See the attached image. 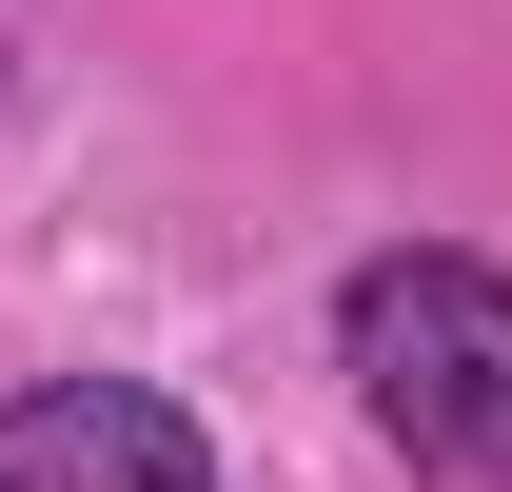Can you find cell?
I'll list each match as a JSON object with an SVG mask.
<instances>
[{"label": "cell", "mask_w": 512, "mask_h": 492, "mask_svg": "<svg viewBox=\"0 0 512 492\" xmlns=\"http://www.w3.org/2000/svg\"><path fill=\"white\" fill-rule=\"evenodd\" d=\"M0 492H217V453L158 374H40L0 394Z\"/></svg>", "instance_id": "2"}, {"label": "cell", "mask_w": 512, "mask_h": 492, "mask_svg": "<svg viewBox=\"0 0 512 492\" xmlns=\"http://www.w3.org/2000/svg\"><path fill=\"white\" fill-rule=\"evenodd\" d=\"M335 374L414 492H512V276L453 237H394L335 276Z\"/></svg>", "instance_id": "1"}]
</instances>
